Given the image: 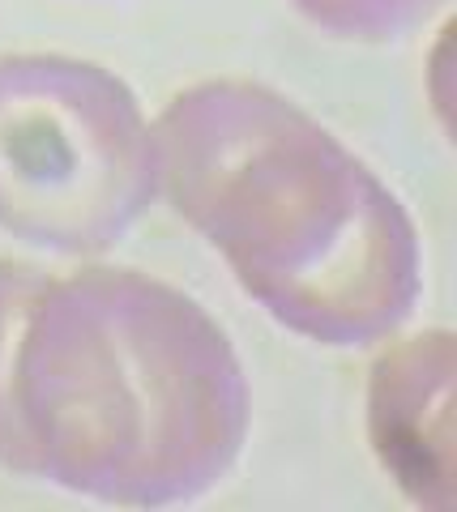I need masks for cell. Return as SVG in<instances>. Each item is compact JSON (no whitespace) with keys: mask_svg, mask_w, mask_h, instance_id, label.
<instances>
[{"mask_svg":"<svg viewBox=\"0 0 457 512\" xmlns=\"http://www.w3.org/2000/svg\"><path fill=\"white\" fill-rule=\"evenodd\" d=\"M291 5L334 39L393 43V39L415 35L449 0H291Z\"/></svg>","mask_w":457,"mask_h":512,"instance_id":"8992f818","label":"cell"},{"mask_svg":"<svg viewBox=\"0 0 457 512\" xmlns=\"http://www.w3.org/2000/svg\"><path fill=\"white\" fill-rule=\"evenodd\" d=\"M35 478L116 508L210 495L244 453L252 389L218 320L141 269L47 278L18 355Z\"/></svg>","mask_w":457,"mask_h":512,"instance_id":"7a4b0ae2","label":"cell"},{"mask_svg":"<svg viewBox=\"0 0 457 512\" xmlns=\"http://www.w3.org/2000/svg\"><path fill=\"white\" fill-rule=\"evenodd\" d=\"M150 133L167 205L282 329L351 350L389 342L415 316L423 244L411 210L282 90L197 82Z\"/></svg>","mask_w":457,"mask_h":512,"instance_id":"6da1fadb","label":"cell"},{"mask_svg":"<svg viewBox=\"0 0 457 512\" xmlns=\"http://www.w3.org/2000/svg\"><path fill=\"white\" fill-rule=\"evenodd\" d=\"M47 278L39 265L0 256V470L22 478H35V453L18 410V355Z\"/></svg>","mask_w":457,"mask_h":512,"instance_id":"5b68a950","label":"cell"},{"mask_svg":"<svg viewBox=\"0 0 457 512\" xmlns=\"http://www.w3.org/2000/svg\"><path fill=\"white\" fill-rule=\"evenodd\" d=\"M159 197L154 133L112 69L65 52L0 56V231L99 256Z\"/></svg>","mask_w":457,"mask_h":512,"instance_id":"3957f363","label":"cell"},{"mask_svg":"<svg viewBox=\"0 0 457 512\" xmlns=\"http://www.w3.org/2000/svg\"><path fill=\"white\" fill-rule=\"evenodd\" d=\"M457 338L423 329L393 342L368 372L376 461L415 508H457Z\"/></svg>","mask_w":457,"mask_h":512,"instance_id":"277c9868","label":"cell"}]
</instances>
